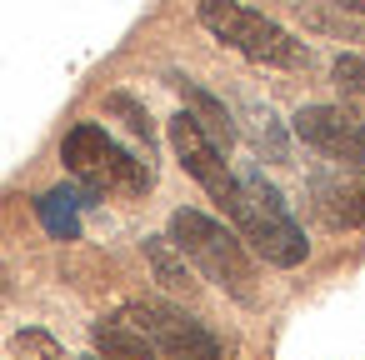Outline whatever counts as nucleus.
Masks as SVG:
<instances>
[{
	"label": "nucleus",
	"mask_w": 365,
	"mask_h": 360,
	"mask_svg": "<svg viewBox=\"0 0 365 360\" xmlns=\"http://www.w3.org/2000/svg\"><path fill=\"white\" fill-rule=\"evenodd\" d=\"M11 345H16V355H26V360H61V345H56L46 330H21Z\"/></svg>",
	"instance_id": "14"
},
{
	"label": "nucleus",
	"mask_w": 365,
	"mask_h": 360,
	"mask_svg": "<svg viewBox=\"0 0 365 360\" xmlns=\"http://www.w3.org/2000/svg\"><path fill=\"white\" fill-rule=\"evenodd\" d=\"M340 11H355V16H365V0H335Z\"/></svg>",
	"instance_id": "16"
},
{
	"label": "nucleus",
	"mask_w": 365,
	"mask_h": 360,
	"mask_svg": "<svg viewBox=\"0 0 365 360\" xmlns=\"http://www.w3.org/2000/svg\"><path fill=\"white\" fill-rule=\"evenodd\" d=\"M225 215L235 220L240 240H250V250L265 255L270 265H300V260L310 255L305 230L290 220L285 200H280L260 175H245V180H240V195H235V205H230Z\"/></svg>",
	"instance_id": "3"
},
{
	"label": "nucleus",
	"mask_w": 365,
	"mask_h": 360,
	"mask_svg": "<svg viewBox=\"0 0 365 360\" xmlns=\"http://www.w3.org/2000/svg\"><path fill=\"white\" fill-rule=\"evenodd\" d=\"M91 335H96V350H101L106 360H165V355H160L130 320H120V315H115V320H96Z\"/></svg>",
	"instance_id": "9"
},
{
	"label": "nucleus",
	"mask_w": 365,
	"mask_h": 360,
	"mask_svg": "<svg viewBox=\"0 0 365 360\" xmlns=\"http://www.w3.org/2000/svg\"><path fill=\"white\" fill-rule=\"evenodd\" d=\"M195 16H200V26H205L220 46L240 51V56H245V61H255V66L295 71V66H305V61H310V51H305L290 31H280L275 21H265L260 11L240 6V0H200Z\"/></svg>",
	"instance_id": "2"
},
{
	"label": "nucleus",
	"mask_w": 365,
	"mask_h": 360,
	"mask_svg": "<svg viewBox=\"0 0 365 360\" xmlns=\"http://www.w3.org/2000/svg\"><path fill=\"white\" fill-rule=\"evenodd\" d=\"M330 76H335V86H340L345 96H360V101H365V56H340Z\"/></svg>",
	"instance_id": "15"
},
{
	"label": "nucleus",
	"mask_w": 365,
	"mask_h": 360,
	"mask_svg": "<svg viewBox=\"0 0 365 360\" xmlns=\"http://www.w3.org/2000/svg\"><path fill=\"white\" fill-rule=\"evenodd\" d=\"M86 195H96V190H86ZM86 195H81V190H66V185L51 190V195H41L36 210H41L46 230L61 235V240H76V235H81V205H86Z\"/></svg>",
	"instance_id": "12"
},
{
	"label": "nucleus",
	"mask_w": 365,
	"mask_h": 360,
	"mask_svg": "<svg viewBox=\"0 0 365 360\" xmlns=\"http://www.w3.org/2000/svg\"><path fill=\"white\" fill-rule=\"evenodd\" d=\"M145 260H150L155 280H160L170 295H195V275H190V265H185V250H180L170 235H150V240H145Z\"/></svg>",
	"instance_id": "11"
},
{
	"label": "nucleus",
	"mask_w": 365,
	"mask_h": 360,
	"mask_svg": "<svg viewBox=\"0 0 365 360\" xmlns=\"http://www.w3.org/2000/svg\"><path fill=\"white\" fill-rule=\"evenodd\" d=\"M170 145H175V160L185 165V175H195V180L210 190V200H215L220 210H230V205H235V195H240V180L230 175L225 150L200 130V120H195L190 110L170 115Z\"/></svg>",
	"instance_id": "6"
},
{
	"label": "nucleus",
	"mask_w": 365,
	"mask_h": 360,
	"mask_svg": "<svg viewBox=\"0 0 365 360\" xmlns=\"http://www.w3.org/2000/svg\"><path fill=\"white\" fill-rule=\"evenodd\" d=\"M170 240L185 250V260L210 285H220L225 295L255 305V270H250V255L235 240V230H225L220 220H210L200 210H175L170 215Z\"/></svg>",
	"instance_id": "1"
},
{
	"label": "nucleus",
	"mask_w": 365,
	"mask_h": 360,
	"mask_svg": "<svg viewBox=\"0 0 365 360\" xmlns=\"http://www.w3.org/2000/svg\"><path fill=\"white\" fill-rule=\"evenodd\" d=\"M315 210L325 215V225L335 230H350V225H365V170H350V175H335V180H315Z\"/></svg>",
	"instance_id": "8"
},
{
	"label": "nucleus",
	"mask_w": 365,
	"mask_h": 360,
	"mask_svg": "<svg viewBox=\"0 0 365 360\" xmlns=\"http://www.w3.org/2000/svg\"><path fill=\"white\" fill-rule=\"evenodd\" d=\"M175 91L185 96V106H190V115L200 120V130H205V135H210V140H215L220 150H230V145H235V125H230V110H225V106H220L215 96H205V91H200L195 81H185V76H175Z\"/></svg>",
	"instance_id": "10"
},
{
	"label": "nucleus",
	"mask_w": 365,
	"mask_h": 360,
	"mask_svg": "<svg viewBox=\"0 0 365 360\" xmlns=\"http://www.w3.org/2000/svg\"><path fill=\"white\" fill-rule=\"evenodd\" d=\"M106 110H110V115H120V120L130 125V135H140L145 145H155V125H150L145 106H135L130 96H120V91H115V96H106Z\"/></svg>",
	"instance_id": "13"
},
{
	"label": "nucleus",
	"mask_w": 365,
	"mask_h": 360,
	"mask_svg": "<svg viewBox=\"0 0 365 360\" xmlns=\"http://www.w3.org/2000/svg\"><path fill=\"white\" fill-rule=\"evenodd\" d=\"M120 320H130L165 360H220V340L195 315H185L165 300H130L120 310Z\"/></svg>",
	"instance_id": "5"
},
{
	"label": "nucleus",
	"mask_w": 365,
	"mask_h": 360,
	"mask_svg": "<svg viewBox=\"0 0 365 360\" xmlns=\"http://www.w3.org/2000/svg\"><path fill=\"white\" fill-rule=\"evenodd\" d=\"M61 160H66V170L86 185V190H96V195H106V190H115V195H145L150 190V165L145 160H135V155H125L101 125H76L66 140H61Z\"/></svg>",
	"instance_id": "4"
},
{
	"label": "nucleus",
	"mask_w": 365,
	"mask_h": 360,
	"mask_svg": "<svg viewBox=\"0 0 365 360\" xmlns=\"http://www.w3.org/2000/svg\"><path fill=\"white\" fill-rule=\"evenodd\" d=\"M295 135L310 150H320V155H330L340 165L365 160V115H355L345 106H305L295 115Z\"/></svg>",
	"instance_id": "7"
}]
</instances>
